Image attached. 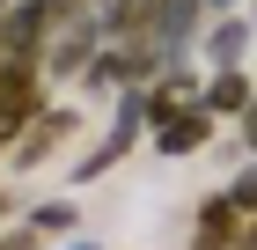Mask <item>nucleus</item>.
I'll list each match as a JSON object with an SVG mask.
<instances>
[{
	"mask_svg": "<svg viewBox=\"0 0 257 250\" xmlns=\"http://www.w3.org/2000/svg\"><path fill=\"white\" fill-rule=\"evenodd\" d=\"M110 44V22H103V8H88V15L59 22L52 30V52H44V66H52V81H81L88 66H96V52Z\"/></svg>",
	"mask_w": 257,
	"mask_h": 250,
	"instance_id": "obj_1",
	"label": "nucleus"
},
{
	"mask_svg": "<svg viewBox=\"0 0 257 250\" xmlns=\"http://www.w3.org/2000/svg\"><path fill=\"white\" fill-rule=\"evenodd\" d=\"M140 125H147V118H140V89H125V96H118V118H110V133H103L96 147H88V154L74 162V184H96V177H110V170L125 162V154H133Z\"/></svg>",
	"mask_w": 257,
	"mask_h": 250,
	"instance_id": "obj_2",
	"label": "nucleus"
},
{
	"mask_svg": "<svg viewBox=\"0 0 257 250\" xmlns=\"http://www.w3.org/2000/svg\"><path fill=\"white\" fill-rule=\"evenodd\" d=\"M74 133H81V111H74V103H44V111L30 118V133H22L8 154H15V170L30 177V170H44V162H52V154H59Z\"/></svg>",
	"mask_w": 257,
	"mask_h": 250,
	"instance_id": "obj_3",
	"label": "nucleus"
},
{
	"mask_svg": "<svg viewBox=\"0 0 257 250\" xmlns=\"http://www.w3.org/2000/svg\"><path fill=\"white\" fill-rule=\"evenodd\" d=\"M191 103H206V89H198L184 66H169V74H155L147 89H140V118H147V133H162L169 118H184Z\"/></svg>",
	"mask_w": 257,
	"mask_h": 250,
	"instance_id": "obj_4",
	"label": "nucleus"
},
{
	"mask_svg": "<svg viewBox=\"0 0 257 250\" xmlns=\"http://www.w3.org/2000/svg\"><path fill=\"white\" fill-rule=\"evenodd\" d=\"M235 235H242L235 192H206V199H198V213H191V250H235Z\"/></svg>",
	"mask_w": 257,
	"mask_h": 250,
	"instance_id": "obj_5",
	"label": "nucleus"
},
{
	"mask_svg": "<svg viewBox=\"0 0 257 250\" xmlns=\"http://www.w3.org/2000/svg\"><path fill=\"white\" fill-rule=\"evenodd\" d=\"M213 125H220V118L206 111V103H191L184 118H169V125H162V133H147V140H155L162 162H184V154H198L206 140H213Z\"/></svg>",
	"mask_w": 257,
	"mask_h": 250,
	"instance_id": "obj_6",
	"label": "nucleus"
},
{
	"mask_svg": "<svg viewBox=\"0 0 257 250\" xmlns=\"http://www.w3.org/2000/svg\"><path fill=\"white\" fill-rule=\"evenodd\" d=\"M257 103V81L242 74V66H213V81H206V111L213 118H242Z\"/></svg>",
	"mask_w": 257,
	"mask_h": 250,
	"instance_id": "obj_7",
	"label": "nucleus"
},
{
	"mask_svg": "<svg viewBox=\"0 0 257 250\" xmlns=\"http://www.w3.org/2000/svg\"><path fill=\"white\" fill-rule=\"evenodd\" d=\"M242 44H250V22H242V15H220V30H213L206 52H213V66H242Z\"/></svg>",
	"mask_w": 257,
	"mask_h": 250,
	"instance_id": "obj_8",
	"label": "nucleus"
},
{
	"mask_svg": "<svg viewBox=\"0 0 257 250\" xmlns=\"http://www.w3.org/2000/svg\"><path fill=\"white\" fill-rule=\"evenodd\" d=\"M30 228L37 235H66L74 228V206H66V199H44V206H30Z\"/></svg>",
	"mask_w": 257,
	"mask_h": 250,
	"instance_id": "obj_9",
	"label": "nucleus"
},
{
	"mask_svg": "<svg viewBox=\"0 0 257 250\" xmlns=\"http://www.w3.org/2000/svg\"><path fill=\"white\" fill-rule=\"evenodd\" d=\"M228 192H235V206H242V213H257V170H242Z\"/></svg>",
	"mask_w": 257,
	"mask_h": 250,
	"instance_id": "obj_10",
	"label": "nucleus"
},
{
	"mask_svg": "<svg viewBox=\"0 0 257 250\" xmlns=\"http://www.w3.org/2000/svg\"><path fill=\"white\" fill-rule=\"evenodd\" d=\"M0 250H37V228H22V235H0Z\"/></svg>",
	"mask_w": 257,
	"mask_h": 250,
	"instance_id": "obj_11",
	"label": "nucleus"
},
{
	"mask_svg": "<svg viewBox=\"0 0 257 250\" xmlns=\"http://www.w3.org/2000/svg\"><path fill=\"white\" fill-rule=\"evenodd\" d=\"M242 133H250V154H257V103L242 111Z\"/></svg>",
	"mask_w": 257,
	"mask_h": 250,
	"instance_id": "obj_12",
	"label": "nucleus"
}]
</instances>
